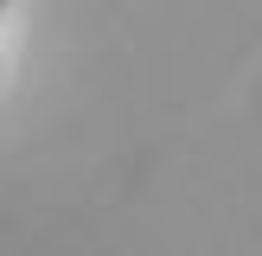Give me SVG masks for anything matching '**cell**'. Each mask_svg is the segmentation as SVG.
<instances>
[{"label": "cell", "mask_w": 262, "mask_h": 256, "mask_svg": "<svg viewBox=\"0 0 262 256\" xmlns=\"http://www.w3.org/2000/svg\"><path fill=\"white\" fill-rule=\"evenodd\" d=\"M0 7H7V0H0Z\"/></svg>", "instance_id": "cell-1"}]
</instances>
